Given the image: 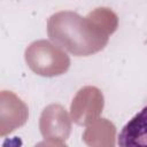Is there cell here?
Here are the masks:
<instances>
[{
	"label": "cell",
	"instance_id": "6da1fadb",
	"mask_svg": "<svg viewBox=\"0 0 147 147\" xmlns=\"http://www.w3.org/2000/svg\"><path fill=\"white\" fill-rule=\"evenodd\" d=\"M117 24V15L109 8H96L85 17L63 10L48 18L47 34L51 41L74 56H90L106 47Z\"/></svg>",
	"mask_w": 147,
	"mask_h": 147
},
{
	"label": "cell",
	"instance_id": "7a4b0ae2",
	"mask_svg": "<svg viewBox=\"0 0 147 147\" xmlns=\"http://www.w3.org/2000/svg\"><path fill=\"white\" fill-rule=\"evenodd\" d=\"M24 57L28 67L42 77L63 75L70 67V59L65 51L45 39L31 42L25 49Z\"/></svg>",
	"mask_w": 147,
	"mask_h": 147
},
{
	"label": "cell",
	"instance_id": "3957f363",
	"mask_svg": "<svg viewBox=\"0 0 147 147\" xmlns=\"http://www.w3.org/2000/svg\"><path fill=\"white\" fill-rule=\"evenodd\" d=\"M39 129L47 145L63 146L71 132V119L61 105L52 103L42 110Z\"/></svg>",
	"mask_w": 147,
	"mask_h": 147
},
{
	"label": "cell",
	"instance_id": "277c9868",
	"mask_svg": "<svg viewBox=\"0 0 147 147\" xmlns=\"http://www.w3.org/2000/svg\"><path fill=\"white\" fill-rule=\"evenodd\" d=\"M103 108V95L99 88L86 86L78 91L71 103V118L78 125L87 126L99 118Z\"/></svg>",
	"mask_w": 147,
	"mask_h": 147
},
{
	"label": "cell",
	"instance_id": "5b68a950",
	"mask_svg": "<svg viewBox=\"0 0 147 147\" xmlns=\"http://www.w3.org/2000/svg\"><path fill=\"white\" fill-rule=\"evenodd\" d=\"M29 116L26 105L13 92H1V123L0 136L13 132L15 129L25 124Z\"/></svg>",
	"mask_w": 147,
	"mask_h": 147
},
{
	"label": "cell",
	"instance_id": "8992f818",
	"mask_svg": "<svg viewBox=\"0 0 147 147\" xmlns=\"http://www.w3.org/2000/svg\"><path fill=\"white\" fill-rule=\"evenodd\" d=\"M118 145L147 146V106L124 125L118 136Z\"/></svg>",
	"mask_w": 147,
	"mask_h": 147
},
{
	"label": "cell",
	"instance_id": "52a82bcc",
	"mask_svg": "<svg viewBox=\"0 0 147 147\" xmlns=\"http://www.w3.org/2000/svg\"><path fill=\"white\" fill-rule=\"evenodd\" d=\"M103 137L105 139H107L111 145H114V137H115V126L103 119V118H98L94 122H92L91 124L87 125V129L84 133V139H88L86 141L87 145H94L95 140Z\"/></svg>",
	"mask_w": 147,
	"mask_h": 147
}]
</instances>
